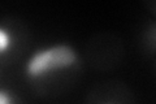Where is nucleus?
<instances>
[{
    "label": "nucleus",
    "instance_id": "obj_1",
    "mask_svg": "<svg viewBox=\"0 0 156 104\" xmlns=\"http://www.w3.org/2000/svg\"><path fill=\"white\" fill-rule=\"evenodd\" d=\"M78 53L69 44H52L33 52L25 63V74L29 80H44L55 73L73 68Z\"/></svg>",
    "mask_w": 156,
    "mask_h": 104
},
{
    "label": "nucleus",
    "instance_id": "obj_2",
    "mask_svg": "<svg viewBox=\"0 0 156 104\" xmlns=\"http://www.w3.org/2000/svg\"><path fill=\"white\" fill-rule=\"evenodd\" d=\"M14 44V38L12 31L8 27L0 25V56L5 55L12 49Z\"/></svg>",
    "mask_w": 156,
    "mask_h": 104
},
{
    "label": "nucleus",
    "instance_id": "obj_3",
    "mask_svg": "<svg viewBox=\"0 0 156 104\" xmlns=\"http://www.w3.org/2000/svg\"><path fill=\"white\" fill-rule=\"evenodd\" d=\"M0 104H16L13 94L7 88H0Z\"/></svg>",
    "mask_w": 156,
    "mask_h": 104
},
{
    "label": "nucleus",
    "instance_id": "obj_4",
    "mask_svg": "<svg viewBox=\"0 0 156 104\" xmlns=\"http://www.w3.org/2000/svg\"><path fill=\"white\" fill-rule=\"evenodd\" d=\"M103 104H115V103H103Z\"/></svg>",
    "mask_w": 156,
    "mask_h": 104
}]
</instances>
